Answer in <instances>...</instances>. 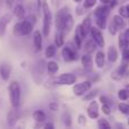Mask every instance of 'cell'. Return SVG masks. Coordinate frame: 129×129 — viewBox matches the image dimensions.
I'll use <instances>...</instances> for the list:
<instances>
[{
  "instance_id": "cell-13",
  "label": "cell",
  "mask_w": 129,
  "mask_h": 129,
  "mask_svg": "<svg viewBox=\"0 0 129 129\" xmlns=\"http://www.w3.org/2000/svg\"><path fill=\"white\" fill-rule=\"evenodd\" d=\"M99 110H100L99 103L96 101H92L89 103L88 108H87V114H88V117L91 119H96L99 118Z\"/></svg>"
},
{
  "instance_id": "cell-35",
  "label": "cell",
  "mask_w": 129,
  "mask_h": 129,
  "mask_svg": "<svg viewBox=\"0 0 129 129\" xmlns=\"http://www.w3.org/2000/svg\"><path fill=\"white\" fill-rule=\"evenodd\" d=\"M75 34L77 36H79L82 40H84L85 36H86V34H85V32H84V29H83L82 25H77V27H76V33Z\"/></svg>"
},
{
  "instance_id": "cell-53",
  "label": "cell",
  "mask_w": 129,
  "mask_h": 129,
  "mask_svg": "<svg viewBox=\"0 0 129 129\" xmlns=\"http://www.w3.org/2000/svg\"><path fill=\"white\" fill-rule=\"evenodd\" d=\"M125 88H127L128 91H129V84H128V85H126V87H125Z\"/></svg>"
},
{
  "instance_id": "cell-52",
  "label": "cell",
  "mask_w": 129,
  "mask_h": 129,
  "mask_svg": "<svg viewBox=\"0 0 129 129\" xmlns=\"http://www.w3.org/2000/svg\"><path fill=\"white\" fill-rule=\"evenodd\" d=\"M74 1H75V2H77V4H79V2H82L83 0H74Z\"/></svg>"
},
{
  "instance_id": "cell-49",
  "label": "cell",
  "mask_w": 129,
  "mask_h": 129,
  "mask_svg": "<svg viewBox=\"0 0 129 129\" xmlns=\"http://www.w3.org/2000/svg\"><path fill=\"white\" fill-rule=\"evenodd\" d=\"M44 128L45 129H53L54 125L52 122H48V123H45V125H44Z\"/></svg>"
},
{
  "instance_id": "cell-37",
  "label": "cell",
  "mask_w": 129,
  "mask_h": 129,
  "mask_svg": "<svg viewBox=\"0 0 129 129\" xmlns=\"http://www.w3.org/2000/svg\"><path fill=\"white\" fill-rule=\"evenodd\" d=\"M96 4V0H84V4H83V7L84 9H89L93 8Z\"/></svg>"
},
{
  "instance_id": "cell-3",
  "label": "cell",
  "mask_w": 129,
  "mask_h": 129,
  "mask_svg": "<svg viewBox=\"0 0 129 129\" xmlns=\"http://www.w3.org/2000/svg\"><path fill=\"white\" fill-rule=\"evenodd\" d=\"M36 23V17L31 14L26 18H23V20L19 22V29H20V36L28 35L32 33L34 28V25Z\"/></svg>"
},
{
  "instance_id": "cell-25",
  "label": "cell",
  "mask_w": 129,
  "mask_h": 129,
  "mask_svg": "<svg viewBox=\"0 0 129 129\" xmlns=\"http://www.w3.org/2000/svg\"><path fill=\"white\" fill-rule=\"evenodd\" d=\"M45 67H47L48 73L51 74V75H54V74L58 71V69H59V66H58V63H57L56 61H49Z\"/></svg>"
},
{
  "instance_id": "cell-26",
  "label": "cell",
  "mask_w": 129,
  "mask_h": 129,
  "mask_svg": "<svg viewBox=\"0 0 129 129\" xmlns=\"http://www.w3.org/2000/svg\"><path fill=\"white\" fill-rule=\"evenodd\" d=\"M63 33L60 31H58L56 33V36H54V45L57 48H60L63 45Z\"/></svg>"
},
{
  "instance_id": "cell-41",
  "label": "cell",
  "mask_w": 129,
  "mask_h": 129,
  "mask_svg": "<svg viewBox=\"0 0 129 129\" xmlns=\"http://www.w3.org/2000/svg\"><path fill=\"white\" fill-rule=\"evenodd\" d=\"M100 101L102 102V104H109V105H111V107H112L111 101H110V100H109V98H107V96L101 95V96H100Z\"/></svg>"
},
{
  "instance_id": "cell-38",
  "label": "cell",
  "mask_w": 129,
  "mask_h": 129,
  "mask_svg": "<svg viewBox=\"0 0 129 129\" xmlns=\"http://www.w3.org/2000/svg\"><path fill=\"white\" fill-rule=\"evenodd\" d=\"M109 32H110V34H112V35L117 34V32H118V28H117L116 25L113 24V22L110 23V25H109Z\"/></svg>"
},
{
  "instance_id": "cell-32",
  "label": "cell",
  "mask_w": 129,
  "mask_h": 129,
  "mask_svg": "<svg viewBox=\"0 0 129 129\" xmlns=\"http://www.w3.org/2000/svg\"><path fill=\"white\" fill-rule=\"evenodd\" d=\"M118 98L119 100L121 101H126L129 99V91L127 88H122V89H119L118 92Z\"/></svg>"
},
{
  "instance_id": "cell-29",
  "label": "cell",
  "mask_w": 129,
  "mask_h": 129,
  "mask_svg": "<svg viewBox=\"0 0 129 129\" xmlns=\"http://www.w3.org/2000/svg\"><path fill=\"white\" fill-rule=\"evenodd\" d=\"M119 48H120V51L128 49V41L125 38L123 33H120V35H119Z\"/></svg>"
},
{
  "instance_id": "cell-1",
  "label": "cell",
  "mask_w": 129,
  "mask_h": 129,
  "mask_svg": "<svg viewBox=\"0 0 129 129\" xmlns=\"http://www.w3.org/2000/svg\"><path fill=\"white\" fill-rule=\"evenodd\" d=\"M9 92V99H10L11 107L14 108H19L20 105V98H22V91H20L19 83L14 80L9 84L8 87Z\"/></svg>"
},
{
  "instance_id": "cell-7",
  "label": "cell",
  "mask_w": 129,
  "mask_h": 129,
  "mask_svg": "<svg viewBox=\"0 0 129 129\" xmlns=\"http://www.w3.org/2000/svg\"><path fill=\"white\" fill-rule=\"evenodd\" d=\"M89 33H91V36H92V40L95 42V44L100 48H103L104 47V38H103V34L101 33L100 28L98 27H91L89 29Z\"/></svg>"
},
{
  "instance_id": "cell-19",
  "label": "cell",
  "mask_w": 129,
  "mask_h": 129,
  "mask_svg": "<svg viewBox=\"0 0 129 129\" xmlns=\"http://www.w3.org/2000/svg\"><path fill=\"white\" fill-rule=\"evenodd\" d=\"M118 50L116 49V48L113 47V45H111V47L108 49V59H109V61H111V62H116L117 59H118Z\"/></svg>"
},
{
  "instance_id": "cell-42",
  "label": "cell",
  "mask_w": 129,
  "mask_h": 129,
  "mask_svg": "<svg viewBox=\"0 0 129 129\" xmlns=\"http://www.w3.org/2000/svg\"><path fill=\"white\" fill-rule=\"evenodd\" d=\"M75 45H76V48H77V49H80V47H82V42H83V40L82 39L79 38V36H77L75 34Z\"/></svg>"
},
{
  "instance_id": "cell-40",
  "label": "cell",
  "mask_w": 129,
  "mask_h": 129,
  "mask_svg": "<svg viewBox=\"0 0 129 129\" xmlns=\"http://www.w3.org/2000/svg\"><path fill=\"white\" fill-rule=\"evenodd\" d=\"M111 78L112 79H114V80H120V79H122V76L120 75V74L118 73V70H114L113 73H112V75H111Z\"/></svg>"
},
{
  "instance_id": "cell-36",
  "label": "cell",
  "mask_w": 129,
  "mask_h": 129,
  "mask_svg": "<svg viewBox=\"0 0 129 129\" xmlns=\"http://www.w3.org/2000/svg\"><path fill=\"white\" fill-rule=\"evenodd\" d=\"M119 15H120L121 17H123V18H129V11H128L127 7L121 6L120 8H119Z\"/></svg>"
},
{
  "instance_id": "cell-43",
  "label": "cell",
  "mask_w": 129,
  "mask_h": 129,
  "mask_svg": "<svg viewBox=\"0 0 129 129\" xmlns=\"http://www.w3.org/2000/svg\"><path fill=\"white\" fill-rule=\"evenodd\" d=\"M102 112L105 114H110V112H111V105L109 104H103L102 105Z\"/></svg>"
},
{
  "instance_id": "cell-10",
  "label": "cell",
  "mask_w": 129,
  "mask_h": 129,
  "mask_svg": "<svg viewBox=\"0 0 129 129\" xmlns=\"http://www.w3.org/2000/svg\"><path fill=\"white\" fill-rule=\"evenodd\" d=\"M11 22V15L5 14L2 17H0V39L4 38L7 31V26Z\"/></svg>"
},
{
  "instance_id": "cell-12",
  "label": "cell",
  "mask_w": 129,
  "mask_h": 129,
  "mask_svg": "<svg viewBox=\"0 0 129 129\" xmlns=\"http://www.w3.org/2000/svg\"><path fill=\"white\" fill-rule=\"evenodd\" d=\"M11 70H13V68H11V66L9 63H1L0 64V77L5 82L9 80L11 75Z\"/></svg>"
},
{
  "instance_id": "cell-24",
  "label": "cell",
  "mask_w": 129,
  "mask_h": 129,
  "mask_svg": "<svg viewBox=\"0 0 129 129\" xmlns=\"http://www.w3.org/2000/svg\"><path fill=\"white\" fill-rule=\"evenodd\" d=\"M82 27H83V29H84V32H85V34H88L89 33V29H91V27H92V20H91V17L89 16H87V17H85L84 18V20H83V23L82 24Z\"/></svg>"
},
{
  "instance_id": "cell-54",
  "label": "cell",
  "mask_w": 129,
  "mask_h": 129,
  "mask_svg": "<svg viewBox=\"0 0 129 129\" xmlns=\"http://www.w3.org/2000/svg\"><path fill=\"white\" fill-rule=\"evenodd\" d=\"M126 7H127V9H128V11H129V5H127V6H126Z\"/></svg>"
},
{
  "instance_id": "cell-44",
  "label": "cell",
  "mask_w": 129,
  "mask_h": 129,
  "mask_svg": "<svg viewBox=\"0 0 129 129\" xmlns=\"http://www.w3.org/2000/svg\"><path fill=\"white\" fill-rule=\"evenodd\" d=\"M36 9L39 15H42V0H36Z\"/></svg>"
},
{
  "instance_id": "cell-28",
  "label": "cell",
  "mask_w": 129,
  "mask_h": 129,
  "mask_svg": "<svg viewBox=\"0 0 129 129\" xmlns=\"http://www.w3.org/2000/svg\"><path fill=\"white\" fill-rule=\"evenodd\" d=\"M61 119H62V122L64 123L66 127H71V116L67 110H64L62 112V116H61Z\"/></svg>"
},
{
  "instance_id": "cell-39",
  "label": "cell",
  "mask_w": 129,
  "mask_h": 129,
  "mask_svg": "<svg viewBox=\"0 0 129 129\" xmlns=\"http://www.w3.org/2000/svg\"><path fill=\"white\" fill-rule=\"evenodd\" d=\"M122 53V61L125 62H129V49H126L123 51H121Z\"/></svg>"
},
{
  "instance_id": "cell-34",
  "label": "cell",
  "mask_w": 129,
  "mask_h": 129,
  "mask_svg": "<svg viewBox=\"0 0 129 129\" xmlns=\"http://www.w3.org/2000/svg\"><path fill=\"white\" fill-rule=\"evenodd\" d=\"M98 126H99V128H100V129H110V128H111L110 123L108 122V120H107V119H104V118L99 119Z\"/></svg>"
},
{
  "instance_id": "cell-11",
  "label": "cell",
  "mask_w": 129,
  "mask_h": 129,
  "mask_svg": "<svg viewBox=\"0 0 129 129\" xmlns=\"http://www.w3.org/2000/svg\"><path fill=\"white\" fill-rule=\"evenodd\" d=\"M45 66H47V63L44 62L43 60H39L38 62L34 64L33 67V77H34V80L36 82V78L41 77V76L43 75V73H44V69H45Z\"/></svg>"
},
{
  "instance_id": "cell-33",
  "label": "cell",
  "mask_w": 129,
  "mask_h": 129,
  "mask_svg": "<svg viewBox=\"0 0 129 129\" xmlns=\"http://www.w3.org/2000/svg\"><path fill=\"white\" fill-rule=\"evenodd\" d=\"M118 109H119V111H120L122 114L129 116V104H127V103H123V102L119 103Z\"/></svg>"
},
{
  "instance_id": "cell-56",
  "label": "cell",
  "mask_w": 129,
  "mask_h": 129,
  "mask_svg": "<svg viewBox=\"0 0 129 129\" xmlns=\"http://www.w3.org/2000/svg\"><path fill=\"white\" fill-rule=\"evenodd\" d=\"M18 1H24V0H18Z\"/></svg>"
},
{
  "instance_id": "cell-50",
  "label": "cell",
  "mask_w": 129,
  "mask_h": 129,
  "mask_svg": "<svg viewBox=\"0 0 129 129\" xmlns=\"http://www.w3.org/2000/svg\"><path fill=\"white\" fill-rule=\"evenodd\" d=\"M83 9H84V7H83V8H76V13H77L78 15H82V14H83Z\"/></svg>"
},
{
  "instance_id": "cell-55",
  "label": "cell",
  "mask_w": 129,
  "mask_h": 129,
  "mask_svg": "<svg viewBox=\"0 0 129 129\" xmlns=\"http://www.w3.org/2000/svg\"><path fill=\"white\" fill-rule=\"evenodd\" d=\"M0 7H1V0H0Z\"/></svg>"
},
{
  "instance_id": "cell-45",
  "label": "cell",
  "mask_w": 129,
  "mask_h": 129,
  "mask_svg": "<svg viewBox=\"0 0 129 129\" xmlns=\"http://www.w3.org/2000/svg\"><path fill=\"white\" fill-rule=\"evenodd\" d=\"M78 123H79V125H82V126L86 125V117L83 116V114L78 116Z\"/></svg>"
},
{
  "instance_id": "cell-30",
  "label": "cell",
  "mask_w": 129,
  "mask_h": 129,
  "mask_svg": "<svg viewBox=\"0 0 129 129\" xmlns=\"http://www.w3.org/2000/svg\"><path fill=\"white\" fill-rule=\"evenodd\" d=\"M96 20V26L100 29H104L107 27V17H95Z\"/></svg>"
},
{
  "instance_id": "cell-23",
  "label": "cell",
  "mask_w": 129,
  "mask_h": 129,
  "mask_svg": "<svg viewBox=\"0 0 129 129\" xmlns=\"http://www.w3.org/2000/svg\"><path fill=\"white\" fill-rule=\"evenodd\" d=\"M104 62H105V56L102 51H99L95 56V64L96 67L99 68H102L104 66Z\"/></svg>"
},
{
  "instance_id": "cell-4",
  "label": "cell",
  "mask_w": 129,
  "mask_h": 129,
  "mask_svg": "<svg viewBox=\"0 0 129 129\" xmlns=\"http://www.w3.org/2000/svg\"><path fill=\"white\" fill-rule=\"evenodd\" d=\"M78 49L76 45L71 42H68L67 45L61 51V56H62L63 60L66 62H70V61H76L78 59Z\"/></svg>"
},
{
  "instance_id": "cell-5",
  "label": "cell",
  "mask_w": 129,
  "mask_h": 129,
  "mask_svg": "<svg viewBox=\"0 0 129 129\" xmlns=\"http://www.w3.org/2000/svg\"><path fill=\"white\" fill-rule=\"evenodd\" d=\"M92 87V83L89 80H84L82 83H77L73 86V93L76 96H83L87 91H89Z\"/></svg>"
},
{
  "instance_id": "cell-17",
  "label": "cell",
  "mask_w": 129,
  "mask_h": 129,
  "mask_svg": "<svg viewBox=\"0 0 129 129\" xmlns=\"http://www.w3.org/2000/svg\"><path fill=\"white\" fill-rule=\"evenodd\" d=\"M80 62H82L83 67L85 69H91L93 66V59H92L91 54L89 53H85L80 57Z\"/></svg>"
},
{
  "instance_id": "cell-58",
  "label": "cell",
  "mask_w": 129,
  "mask_h": 129,
  "mask_svg": "<svg viewBox=\"0 0 129 129\" xmlns=\"http://www.w3.org/2000/svg\"><path fill=\"white\" fill-rule=\"evenodd\" d=\"M128 100H129V99H128Z\"/></svg>"
},
{
  "instance_id": "cell-15",
  "label": "cell",
  "mask_w": 129,
  "mask_h": 129,
  "mask_svg": "<svg viewBox=\"0 0 129 129\" xmlns=\"http://www.w3.org/2000/svg\"><path fill=\"white\" fill-rule=\"evenodd\" d=\"M42 33L40 31H35L33 33V45H34V49H35L36 52L41 51L42 49Z\"/></svg>"
},
{
  "instance_id": "cell-16",
  "label": "cell",
  "mask_w": 129,
  "mask_h": 129,
  "mask_svg": "<svg viewBox=\"0 0 129 129\" xmlns=\"http://www.w3.org/2000/svg\"><path fill=\"white\" fill-rule=\"evenodd\" d=\"M109 14H110V7L104 4H103V6L98 7L95 9V11H94V16L95 17H107L108 18Z\"/></svg>"
},
{
  "instance_id": "cell-27",
  "label": "cell",
  "mask_w": 129,
  "mask_h": 129,
  "mask_svg": "<svg viewBox=\"0 0 129 129\" xmlns=\"http://www.w3.org/2000/svg\"><path fill=\"white\" fill-rule=\"evenodd\" d=\"M99 92H100V91H99L98 88H96V89H92V91L89 89V91H87L86 93L83 95V99H84V101H92L99 94Z\"/></svg>"
},
{
  "instance_id": "cell-14",
  "label": "cell",
  "mask_w": 129,
  "mask_h": 129,
  "mask_svg": "<svg viewBox=\"0 0 129 129\" xmlns=\"http://www.w3.org/2000/svg\"><path fill=\"white\" fill-rule=\"evenodd\" d=\"M74 27V18L73 16H71V14L69 13L68 15L66 16V18H64L63 20V24H62V28H61V32H62L63 34L66 33H69V32L73 29Z\"/></svg>"
},
{
  "instance_id": "cell-2",
  "label": "cell",
  "mask_w": 129,
  "mask_h": 129,
  "mask_svg": "<svg viewBox=\"0 0 129 129\" xmlns=\"http://www.w3.org/2000/svg\"><path fill=\"white\" fill-rule=\"evenodd\" d=\"M42 16H43V26H42V34L44 36H48L50 34L51 29V11H50L49 5L47 0H42Z\"/></svg>"
},
{
  "instance_id": "cell-21",
  "label": "cell",
  "mask_w": 129,
  "mask_h": 129,
  "mask_svg": "<svg viewBox=\"0 0 129 129\" xmlns=\"http://www.w3.org/2000/svg\"><path fill=\"white\" fill-rule=\"evenodd\" d=\"M25 8L22 6V5H16L14 7V15L18 18V19H23L25 17Z\"/></svg>"
},
{
  "instance_id": "cell-9",
  "label": "cell",
  "mask_w": 129,
  "mask_h": 129,
  "mask_svg": "<svg viewBox=\"0 0 129 129\" xmlns=\"http://www.w3.org/2000/svg\"><path fill=\"white\" fill-rule=\"evenodd\" d=\"M69 13H70V10H69L68 7H63V8H61L60 10H58V13H57V15H56V27L58 31L61 32L63 20Z\"/></svg>"
},
{
  "instance_id": "cell-8",
  "label": "cell",
  "mask_w": 129,
  "mask_h": 129,
  "mask_svg": "<svg viewBox=\"0 0 129 129\" xmlns=\"http://www.w3.org/2000/svg\"><path fill=\"white\" fill-rule=\"evenodd\" d=\"M20 118V112L18 111V108H11L9 112L7 113V125L9 127H14L17 123V121Z\"/></svg>"
},
{
  "instance_id": "cell-57",
  "label": "cell",
  "mask_w": 129,
  "mask_h": 129,
  "mask_svg": "<svg viewBox=\"0 0 129 129\" xmlns=\"http://www.w3.org/2000/svg\"><path fill=\"white\" fill-rule=\"evenodd\" d=\"M128 125H129V119H128Z\"/></svg>"
},
{
  "instance_id": "cell-6",
  "label": "cell",
  "mask_w": 129,
  "mask_h": 129,
  "mask_svg": "<svg viewBox=\"0 0 129 129\" xmlns=\"http://www.w3.org/2000/svg\"><path fill=\"white\" fill-rule=\"evenodd\" d=\"M76 80H77L76 75H74L71 73H64V74H61L57 78L56 83L59 85H71V84H75Z\"/></svg>"
},
{
  "instance_id": "cell-18",
  "label": "cell",
  "mask_w": 129,
  "mask_h": 129,
  "mask_svg": "<svg viewBox=\"0 0 129 129\" xmlns=\"http://www.w3.org/2000/svg\"><path fill=\"white\" fill-rule=\"evenodd\" d=\"M123 19H125V18L121 17L120 15L113 16V19H112V22H113V24L116 25V27L118 28V31H119V29H120V31L125 29V27H126V22H125Z\"/></svg>"
},
{
  "instance_id": "cell-47",
  "label": "cell",
  "mask_w": 129,
  "mask_h": 129,
  "mask_svg": "<svg viewBox=\"0 0 129 129\" xmlns=\"http://www.w3.org/2000/svg\"><path fill=\"white\" fill-rule=\"evenodd\" d=\"M122 1H127V0H111L110 1V8H113V7H116L117 5L119 4V2H122Z\"/></svg>"
},
{
  "instance_id": "cell-31",
  "label": "cell",
  "mask_w": 129,
  "mask_h": 129,
  "mask_svg": "<svg viewBox=\"0 0 129 129\" xmlns=\"http://www.w3.org/2000/svg\"><path fill=\"white\" fill-rule=\"evenodd\" d=\"M56 51H57V47L54 44H50L49 47L47 48L45 50V57L47 58H52V57L56 54Z\"/></svg>"
},
{
  "instance_id": "cell-48",
  "label": "cell",
  "mask_w": 129,
  "mask_h": 129,
  "mask_svg": "<svg viewBox=\"0 0 129 129\" xmlns=\"http://www.w3.org/2000/svg\"><path fill=\"white\" fill-rule=\"evenodd\" d=\"M4 1L6 2V5H7V7H8V8H11V7H13L14 0H4Z\"/></svg>"
},
{
  "instance_id": "cell-22",
  "label": "cell",
  "mask_w": 129,
  "mask_h": 129,
  "mask_svg": "<svg viewBox=\"0 0 129 129\" xmlns=\"http://www.w3.org/2000/svg\"><path fill=\"white\" fill-rule=\"evenodd\" d=\"M95 49H96V44H95V42H94L93 40H88V41H86V43H85V45H84L85 53H89V54H92L94 51H95Z\"/></svg>"
},
{
  "instance_id": "cell-51",
  "label": "cell",
  "mask_w": 129,
  "mask_h": 129,
  "mask_svg": "<svg viewBox=\"0 0 129 129\" xmlns=\"http://www.w3.org/2000/svg\"><path fill=\"white\" fill-rule=\"evenodd\" d=\"M100 1L102 2V4H104V5H109L111 0H100Z\"/></svg>"
},
{
  "instance_id": "cell-20",
  "label": "cell",
  "mask_w": 129,
  "mask_h": 129,
  "mask_svg": "<svg viewBox=\"0 0 129 129\" xmlns=\"http://www.w3.org/2000/svg\"><path fill=\"white\" fill-rule=\"evenodd\" d=\"M33 119L36 122H44L45 119H47V116H45L43 110H35L33 112Z\"/></svg>"
},
{
  "instance_id": "cell-46",
  "label": "cell",
  "mask_w": 129,
  "mask_h": 129,
  "mask_svg": "<svg viewBox=\"0 0 129 129\" xmlns=\"http://www.w3.org/2000/svg\"><path fill=\"white\" fill-rule=\"evenodd\" d=\"M49 108H50V110H51V111H57V110L59 109V104L57 102H51L49 104Z\"/></svg>"
}]
</instances>
